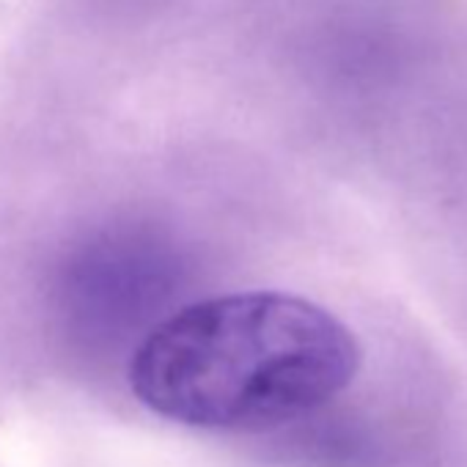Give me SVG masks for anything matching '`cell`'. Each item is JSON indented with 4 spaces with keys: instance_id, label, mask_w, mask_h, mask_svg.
I'll list each match as a JSON object with an SVG mask.
<instances>
[{
    "instance_id": "obj_1",
    "label": "cell",
    "mask_w": 467,
    "mask_h": 467,
    "mask_svg": "<svg viewBox=\"0 0 467 467\" xmlns=\"http://www.w3.org/2000/svg\"><path fill=\"white\" fill-rule=\"evenodd\" d=\"M352 330L284 292L209 297L160 322L130 363L143 407L182 426L265 431L336 399L358 374Z\"/></svg>"
}]
</instances>
